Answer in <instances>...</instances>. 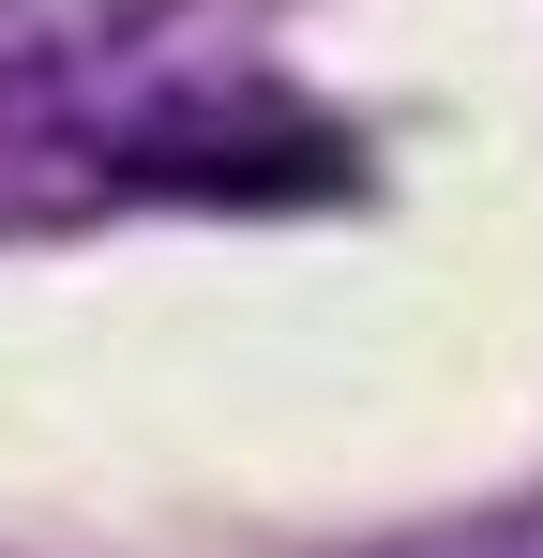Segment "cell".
Listing matches in <instances>:
<instances>
[{
    "label": "cell",
    "mask_w": 543,
    "mask_h": 558,
    "mask_svg": "<svg viewBox=\"0 0 543 558\" xmlns=\"http://www.w3.org/2000/svg\"><path fill=\"white\" fill-rule=\"evenodd\" d=\"M167 31H181V0H0V106L90 92V76L152 61Z\"/></svg>",
    "instance_id": "obj_1"
}]
</instances>
